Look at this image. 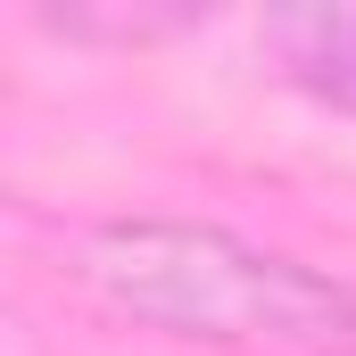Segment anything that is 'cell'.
Returning a JSON list of instances; mask_svg holds the SVG:
<instances>
[{"mask_svg":"<svg viewBox=\"0 0 356 356\" xmlns=\"http://www.w3.org/2000/svg\"><path fill=\"white\" fill-rule=\"evenodd\" d=\"M67 273L99 307L241 356H356V282L191 216H108L75 232Z\"/></svg>","mask_w":356,"mask_h":356,"instance_id":"6da1fadb","label":"cell"},{"mask_svg":"<svg viewBox=\"0 0 356 356\" xmlns=\"http://www.w3.org/2000/svg\"><path fill=\"white\" fill-rule=\"evenodd\" d=\"M266 50L298 91H315L323 108L356 116V0H315V8H273Z\"/></svg>","mask_w":356,"mask_h":356,"instance_id":"7a4b0ae2","label":"cell"}]
</instances>
